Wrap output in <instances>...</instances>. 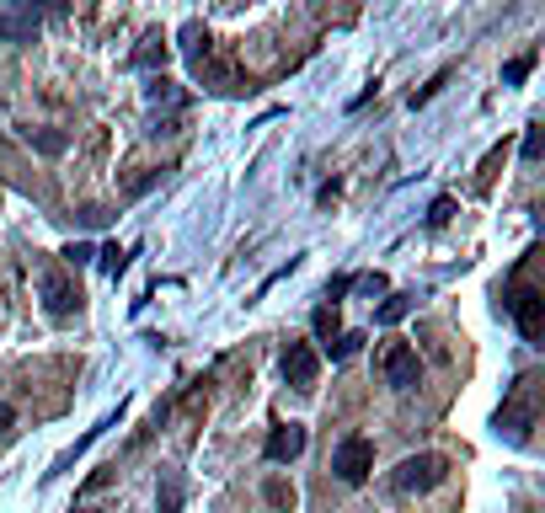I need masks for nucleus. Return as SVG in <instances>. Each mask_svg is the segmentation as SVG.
<instances>
[{"instance_id":"f257e3e1","label":"nucleus","mask_w":545,"mask_h":513,"mask_svg":"<svg viewBox=\"0 0 545 513\" xmlns=\"http://www.w3.org/2000/svg\"><path fill=\"white\" fill-rule=\"evenodd\" d=\"M535 391H540V380L535 375H519L513 396L503 401V412H497V433H508L513 444H524L529 428H535Z\"/></svg>"},{"instance_id":"ddd939ff","label":"nucleus","mask_w":545,"mask_h":513,"mask_svg":"<svg viewBox=\"0 0 545 513\" xmlns=\"http://www.w3.org/2000/svg\"><path fill=\"white\" fill-rule=\"evenodd\" d=\"M412 305H417V294H391V300L380 305V316H375V321H380V326H396V321L407 316Z\"/></svg>"},{"instance_id":"aec40b11","label":"nucleus","mask_w":545,"mask_h":513,"mask_svg":"<svg viewBox=\"0 0 545 513\" xmlns=\"http://www.w3.org/2000/svg\"><path fill=\"white\" fill-rule=\"evenodd\" d=\"M519 150H524V161H540V155H545V134H540V129H529Z\"/></svg>"},{"instance_id":"423d86ee","label":"nucleus","mask_w":545,"mask_h":513,"mask_svg":"<svg viewBox=\"0 0 545 513\" xmlns=\"http://www.w3.org/2000/svg\"><path fill=\"white\" fill-rule=\"evenodd\" d=\"M284 380L294 385V391H316L321 359H316V348H310V342H289V348H284Z\"/></svg>"},{"instance_id":"bb28decb","label":"nucleus","mask_w":545,"mask_h":513,"mask_svg":"<svg viewBox=\"0 0 545 513\" xmlns=\"http://www.w3.org/2000/svg\"><path fill=\"white\" fill-rule=\"evenodd\" d=\"M11 423H17V412H11L6 401H0V433H11Z\"/></svg>"},{"instance_id":"a211bd4d","label":"nucleus","mask_w":545,"mask_h":513,"mask_svg":"<svg viewBox=\"0 0 545 513\" xmlns=\"http://www.w3.org/2000/svg\"><path fill=\"white\" fill-rule=\"evenodd\" d=\"M150 102H188V97H182V91L166 81V75H155V81H150Z\"/></svg>"},{"instance_id":"f8f14e48","label":"nucleus","mask_w":545,"mask_h":513,"mask_svg":"<svg viewBox=\"0 0 545 513\" xmlns=\"http://www.w3.org/2000/svg\"><path fill=\"white\" fill-rule=\"evenodd\" d=\"M38 33V17H0V38H11V43H33Z\"/></svg>"},{"instance_id":"393cba45","label":"nucleus","mask_w":545,"mask_h":513,"mask_svg":"<svg viewBox=\"0 0 545 513\" xmlns=\"http://www.w3.org/2000/svg\"><path fill=\"white\" fill-rule=\"evenodd\" d=\"M81 225H91V230H97V225H107V209H97V204H91V209H81Z\"/></svg>"},{"instance_id":"5701e85b","label":"nucleus","mask_w":545,"mask_h":513,"mask_svg":"<svg viewBox=\"0 0 545 513\" xmlns=\"http://www.w3.org/2000/svg\"><path fill=\"white\" fill-rule=\"evenodd\" d=\"M449 214H455V198H433V209H428V225H444Z\"/></svg>"},{"instance_id":"9d476101","label":"nucleus","mask_w":545,"mask_h":513,"mask_svg":"<svg viewBox=\"0 0 545 513\" xmlns=\"http://www.w3.org/2000/svg\"><path fill=\"white\" fill-rule=\"evenodd\" d=\"M358 348H364V332H337L332 342H326V359H332V364H348Z\"/></svg>"},{"instance_id":"7ed1b4c3","label":"nucleus","mask_w":545,"mask_h":513,"mask_svg":"<svg viewBox=\"0 0 545 513\" xmlns=\"http://www.w3.org/2000/svg\"><path fill=\"white\" fill-rule=\"evenodd\" d=\"M332 471H337V481H348V487H358L369 471H375V444L364 439V433H353V439H342L337 449H332Z\"/></svg>"},{"instance_id":"4468645a","label":"nucleus","mask_w":545,"mask_h":513,"mask_svg":"<svg viewBox=\"0 0 545 513\" xmlns=\"http://www.w3.org/2000/svg\"><path fill=\"white\" fill-rule=\"evenodd\" d=\"M310 326H316V337H321V342H332V337L342 332V326H337V305H321L316 316H310Z\"/></svg>"},{"instance_id":"39448f33","label":"nucleus","mask_w":545,"mask_h":513,"mask_svg":"<svg viewBox=\"0 0 545 513\" xmlns=\"http://www.w3.org/2000/svg\"><path fill=\"white\" fill-rule=\"evenodd\" d=\"M380 369H385V385H391V391H412V385L423 380V364H417L412 342H391L385 359H380Z\"/></svg>"},{"instance_id":"4be33fe9","label":"nucleus","mask_w":545,"mask_h":513,"mask_svg":"<svg viewBox=\"0 0 545 513\" xmlns=\"http://www.w3.org/2000/svg\"><path fill=\"white\" fill-rule=\"evenodd\" d=\"M353 289H364V294H385L391 284H385V273H364V278H353Z\"/></svg>"},{"instance_id":"0eeeda50","label":"nucleus","mask_w":545,"mask_h":513,"mask_svg":"<svg viewBox=\"0 0 545 513\" xmlns=\"http://www.w3.org/2000/svg\"><path fill=\"white\" fill-rule=\"evenodd\" d=\"M508 310H513V326H519V332L535 342L540 326H545V300H540V289H513Z\"/></svg>"},{"instance_id":"1a4fd4ad","label":"nucleus","mask_w":545,"mask_h":513,"mask_svg":"<svg viewBox=\"0 0 545 513\" xmlns=\"http://www.w3.org/2000/svg\"><path fill=\"white\" fill-rule=\"evenodd\" d=\"M161 59H166V38H161V33H150V38L134 49V59H129V65H134V70H155Z\"/></svg>"},{"instance_id":"6e6552de","label":"nucleus","mask_w":545,"mask_h":513,"mask_svg":"<svg viewBox=\"0 0 545 513\" xmlns=\"http://www.w3.org/2000/svg\"><path fill=\"white\" fill-rule=\"evenodd\" d=\"M273 465H289V460H300L305 455V428L300 423H278L273 433H268V449H262Z\"/></svg>"},{"instance_id":"f3484780","label":"nucleus","mask_w":545,"mask_h":513,"mask_svg":"<svg viewBox=\"0 0 545 513\" xmlns=\"http://www.w3.org/2000/svg\"><path fill=\"white\" fill-rule=\"evenodd\" d=\"M529 70H535V54H519V59H508V65H503V86H519Z\"/></svg>"},{"instance_id":"9b49d317","label":"nucleus","mask_w":545,"mask_h":513,"mask_svg":"<svg viewBox=\"0 0 545 513\" xmlns=\"http://www.w3.org/2000/svg\"><path fill=\"white\" fill-rule=\"evenodd\" d=\"M155 508L161 513H182V476H161V492H155Z\"/></svg>"},{"instance_id":"a878e982","label":"nucleus","mask_w":545,"mask_h":513,"mask_svg":"<svg viewBox=\"0 0 545 513\" xmlns=\"http://www.w3.org/2000/svg\"><path fill=\"white\" fill-rule=\"evenodd\" d=\"M348 289H353V278H332V289H326V300L337 305V300H342V294H348Z\"/></svg>"},{"instance_id":"412c9836","label":"nucleus","mask_w":545,"mask_h":513,"mask_svg":"<svg viewBox=\"0 0 545 513\" xmlns=\"http://www.w3.org/2000/svg\"><path fill=\"white\" fill-rule=\"evenodd\" d=\"M91 257H97V252H91L86 241H75V246H65V262H70V268H86Z\"/></svg>"},{"instance_id":"6ab92c4d","label":"nucleus","mask_w":545,"mask_h":513,"mask_svg":"<svg viewBox=\"0 0 545 513\" xmlns=\"http://www.w3.org/2000/svg\"><path fill=\"white\" fill-rule=\"evenodd\" d=\"M444 86H449V70H439V75H433V81H428L423 91H412V107H423L428 97H439V91H444Z\"/></svg>"},{"instance_id":"dca6fc26","label":"nucleus","mask_w":545,"mask_h":513,"mask_svg":"<svg viewBox=\"0 0 545 513\" xmlns=\"http://www.w3.org/2000/svg\"><path fill=\"white\" fill-rule=\"evenodd\" d=\"M97 257H102V273H107V278H118L123 268H129V252H123V246H118V241H113V246H102V252H97Z\"/></svg>"},{"instance_id":"b1692460","label":"nucleus","mask_w":545,"mask_h":513,"mask_svg":"<svg viewBox=\"0 0 545 513\" xmlns=\"http://www.w3.org/2000/svg\"><path fill=\"white\" fill-rule=\"evenodd\" d=\"M268 503H278V508H284V503H294V492L284 487V481H268Z\"/></svg>"},{"instance_id":"f03ea898","label":"nucleus","mask_w":545,"mask_h":513,"mask_svg":"<svg viewBox=\"0 0 545 513\" xmlns=\"http://www.w3.org/2000/svg\"><path fill=\"white\" fill-rule=\"evenodd\" d=\"M444 476H449V460L444 455H407L391 471V487L396 492H433Z\"/></svg>"},{"instance_id":"2eb2a0df","label":"nucleus","mask_w":545,"mask_h":513,"mask_svg":"<svg viewBox=\"0 0 545 513\" xmlns=\"http://www.w3.org/2000/svg\"><path fill=\"white\" fill-rule=\"evenodd\" d=\"M27 139H33V145H38L43 155H65V145H70V139L59 134V129H33V134H27Z\"/></svg>"},{"instance_id":"20e7f679","label":"nucleus","mask_w":545,"mask_h":513,"mask_svg":"<svg viewBox=\"0 0 545 513\" xmlns=\"http://www.w3.org/2000/svg\"><path fill=\"white\" fill-rule=\"evenodd\" d=\"M38 294H43V310H49L54 321H70L75 310H81V284H75L70 273H43Z\"/></svg>"}]
</instances>
